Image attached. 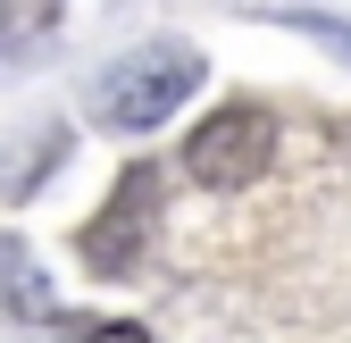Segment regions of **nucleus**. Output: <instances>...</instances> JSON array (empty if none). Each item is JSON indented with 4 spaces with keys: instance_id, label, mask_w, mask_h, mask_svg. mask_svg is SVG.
<instances>
[{
    "instance_id": "f257e3e1",
    "label": "nucleus",
    "mask_w": 351,
    "mask_h": 343,
    "mask_svg": "<svg viewBox=\"0 0 351 343\" xmlns=\"http://www.w3.org/2000/svg\"><path fill=\"white\" fill-rule=\"evenodd\" d=\"M201 84V51L193 42H143V51H125L109 75H101V126H117V134H151V126L176 117V101H184Z\"/></svg>"
},
{
    "instance_id": "f03ea898",
    "label": "nucleus",
    "mask_w": 351,
    "mask_h": 343,
    "mask_svg": "<svg viewBox=\"0 0 351 343\" xmlns=\"http://www.w3.org/2000/svg\"><path fill=\"white\" fill-rule=\"evenodd\" d=\"M268 159H276V117H268V109H251V101L201 117V126H193V143H184L193 185H217V193H226V185H251Z\"/></svg>"
},
{
    "instance_id": "7ed1b4c3",
    "label": "nucleus",
    "mask_w": 351,
    "mask_h": 343,
    "mask_svg": "<svg viewBox=\"0 0 351 343\" xmlns=\"http://www.w3.org/2000/svg\"><path fill=\"white\" fill-rule=\"evenodd\" d=\"M143 201H151V176L134 167V176H125V193L93 218V268H125V251H134V209H143Z\"/></svg>"
},
{
    "instance_id": "20e7f679",
    "label": "nucleus",
    "mask_w": 351,
    "mask_h": 343,
    "mask_svg": "<svg viewBox=\"0 0 351 343\" xmlns=\"http://www.w3.org/2000/svg\"><path fill=\"white\" fill-rule=\"evenodd\" d=\"M84 343H151V335H143V327H93Z\"/></svg>"
}]
</instances>
